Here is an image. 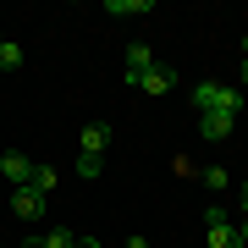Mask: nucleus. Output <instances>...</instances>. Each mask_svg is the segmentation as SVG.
Returning a JSON list of instances; mask_svg holds the SVG:
<instances>
[{
	"label": "nucleus",
	"instance_id": "f257e3e1",
	"mask_svg": "<svg viewBox=\"0 0 248 248\" xmlns=\"http://www.w3.org/2000/svg\"><path fill=\"white\" fill-rule=\"evenodd\" d=\"M193 99H199V110H204V116H210V110L237 116V110H243V94H237V89H221V83H199Z\"/></svg>",
	"mask_w": 248,
	"mask_h": 248
},
{
	"label": "nucleus",
	"instance_id": "f03ea898",
	"mask_svg": "<svg viewBox=\"0 0 248 248\" xmlns=\"http://www.w3.org/2000/svg\"><path fill=\"white\" fill-rule=\"evenodd\" d=\"M11 215H17V221H39V215H45V193L17 187V193H11Z\"/></svg>",
	"mask_w": 248,
	"mask_h": 248
},
{
	"label": "nucleus",
	"instance_id": "7ed1b4c3",
	"mask_svg": "<svg viewBox=\"0 0 248 248\" xmlns=\"http://www.w3.org/2000/svg\"><path fill=\"white\" fill-rule=\"evenodd\" d=\"M232 127H237V116H226V110H210V116H199V133L210 138V143H221Z\"/></svg>",
	"mask_w": 248,
	"mask_h": 248
},
{
	"label": "nucleus",
	"instance_id": "20e7f679",
	"mask_svg": "<svg viewBox=\"0 0 248 248\" xmlns=\"http://www.w3.org/2000/svg\"><path fill=\"white\" fill-rule=\"evenodd\" d=\"M0 171H6L11 187H28V177H33V160H28V155H0Z\"/></svg>",
	"mask_w": 248,
	"mask_h": 248
},
{
	"label": "nucleus",
	"instance_id": "39448f33",
	"mask_svg": "<svg viewBox=\"0 0 248 248\" xmlns=\"http://www.w3.org/2000/svg\"><path fill=\"white\" fill-rule=\"evenodd\" d=\"M133 89L155 94V99H160V94H171V66H160V61H155V66H149V72H143V78L133 83Z\"/></svg>",
	"mask_w": 248,
	"mask_h": 248
},
{
	"label": "nucleus",
	"instance_id": "423d86ee",
	"mask_svg": "<svg viewBox=\"0 0 248 248\" xmlns=\"http://www.w3.org/2000/svg\"><path fill=\"white\" fill-rule=\"evenodd\" d=\"M83 155H99V149H105V143H110V122H89V127H83Z\"/></svg>",
	"mask_w": 248,
	"mask_h": 248
},
{
	"label": "nucleus",
	"instance_id": "0eeeda50",
	"mask_svg": "<svg viewBox=\"0 0 248 248\" xmlns=\"http://www.w3.org/2000/svg\"><path fill=\"white\" fill-rule=\"evenodd\" d=\"M149 66H155V50L149 45H133V50H127V83H138Z\"/></svg>",
	"mask_w": 248,
	"mask_h": 248
},
{
	"label": "nucleus",
	"instance_id": "6e6552de",
	"mask_svg": "<svg viewBox=\"0 0 248 248\" xmlns=\"http://www.w3.org/2000/svg\"><path fill=\"white\" fill-rule=\"evenodd\" d=\"M210 248H243V232L232 226V221H221V226H210V237H204Z\"/></svg>",
	"mask_w": 248,
	"mask_h": 248
},
{
	"label": "nucleus",
	"instance_id": "1a4fd4ad",
	"mask_svg": "<svg viewBox=\"0 0 248 248\" xmlns=\"http://www.w3.org/2000/svg\"><path fill=\"white\" fill-rule=\"evenodd\" d=\"M105 11H110V17H149L155 0H105Z\"/></svg>",
	"mask_w": 248,
	"mask_h": 248
},
{
	"label": "nucleus",
	"instance_id": "9d476101",
	"mask_svg": "<svg viewBox=\"0 0 248 248\" xmlns=\"http://www.w3.org/2000/svg\"><path fill=\"white\" fill-rule=\"evenodd\" d=\"M22 66V45L17 39H0V72H17Z\"/></svg>",
	"mask_w": 248,
	"mask_h": 248
},
{
	"label": "nucleus",
	"instance_id": "9b49d317",
	"mask_svg": "<svg viewBox=\"0 0 248 248\" xmlns=\"http://www.w3.org/2000/svg\"><path fill=\"white\" fill-rule=\"evenodd\" d=\"M28 187H33V193H50V187H55V166H33Z\"/></svg>",
	"mask_w": 248,
	"mask_h": 248
},
{
	"label": "nucleus",
	"instance_id": "f8f14e48",
	"mask_svg": "<svg viewBox=\"0 0 248 248\" xmlns=\"http://www.w3.org/2000/svg\"><path fill=\"white\" fill-rule=\"evenodd\" d=\"M45 248H78V232H66V226H55L50 237H45Z\"/></svg>",
	"mask_w": 248,
	"mask_h": 248
},
{
	"label": "nucleus",
	"instance_id": "ddd939ff",
	"mask_svg": "<svg viewBox=\"0 0 248 248\" xmlns=\"http://www.w3.org/2000/svg\"><path fill=\"white\" fill-rule=\"evenodd\" d=\"M226 182H232V177H226L221 166H210V171H204V187H210V193H226Z\"/></svg>",
	"mask_w": 248,
	"mask_h": 248
},
{
	"label": "nucleus",
	"instance_id": "4468645a",
	"mask_svg": "<svg viewBox=\"0 0 248 248\" xmlns=\"http://www.w3.org/2000/svg\"><path fill=\"white\" fill-rule=\"evenodd\" d=\"M78 171H83V177H99V171H105V160H99V155H78Z\"/></svg>",
	"mask_w": 248,
	"mask_h": 248
},
{
	"label": "nucleus",
	"instance_id": "2eb2a0df",
	"mask_svg": "<svg viewBox=\"0 0 248 248\" xmlns=\"http://www.w3.org/2000/svg\"><path fill=\"white\" fill-rule=\"evenodd\" d=\"M127 248H149V237H127Z\"/></svg>",
	"mask_w": 248,
	"mask_h": 248
},
{
	"label": "nucleus",
	"instance_id": "dca6fc26",
	"mask_svg": "<svg viewBox=\"0 0 248 248\" xmlns=\"http://www.w3.org/2000/svg\"><path fill=\"white\" fill-rule=\"evenodd\" d=\"M78 248H99V243H94V237H78Z\"/></svg>",
	"mask_w": 248,
	"mask_h": 248
},
{
	"label": "nucleus",
	"instance_id": "f3484780",
	"mask_svg": "<svg viewBox=\"0 0 248 248\" xmlns=\"http://www.w3.org/2000/svg\"><path fill=\"white\" fill-rule=\"evenodd\" d=\"M243 215H248V182H243Z\"/></svg>",
	"mask_w": 248,
	"mask_h": 248
},
{
	"label": "nucleus",
	"instance_id": "a211bd4d",
	"mask_svg": "<svg viewBox=\"0 0 248 248\" xmlns=\"http://www.w3.org/2000/svg\"><path fill=\"white\" fill-rule=\"evenodd\" d=\"M237 232H243V243H248V215H243V226H237Z\"/></svg>",
	"mask_w": 248,
	"mask_h": 248
},
{
	"label": "nucleus",
	"instance_id": "6ab92c4d",
	"mask_svg": "<svg viewBox=\"0 0 248 248\" xmlns=\"http://www.w3.org/2000/svg\"><path fill=\"white\" fill-rule=\"evenodd\" d=\"M28 248H45V237H39V243H28Z\"/></svg>",
	"mask_w": 248,
	"mask_h": 248
},
{
	"label": "nucleus",
	"instance_id": "aec40b11",
	"mask_svg": "<svg viewBox=\"0 0 248 248\" xmlns=\"http://www.w3.org/2000/svg\"><path fill=\"white\" fill-rule=\"evenodd\" d=\"M243 83H248V61H243Z\"/></svg>",
	"mask_w": 248,
	"mask_h": 248
},
{
	"label": "nucleus",
	"instance_id": "412c9836",
	"mask_svg": "<svg viewBox=\"0 0 248 248\" xmlns=\"http://www.w3.org/2000/svg\"><path fill=\"white\" fill-rule=\"evenodd\" d=\"M243 55H248V33H243Z\"/></svg>",
	"mask_w": 248,
	"mask_h": 248
},
{
	"label": "nucleus",
	"instance_id": "4be33fe9",
	"mask_svg": "<svg viewBox=\"0 0 248 248\" xmlns=\"http://www.w3.org/2000/svg\"><path fill=\"white\" fill-rule=\"evenodd\" d=\"M0 248H6V243H0Z\"/></svg>",
	"mask_w": 248,
	"mask_h": 248
}]
</instances>
